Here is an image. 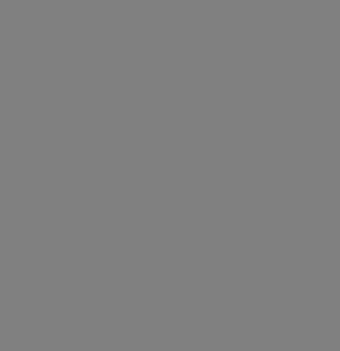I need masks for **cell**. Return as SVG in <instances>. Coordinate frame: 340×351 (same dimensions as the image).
<instances>
[]
</instances>
